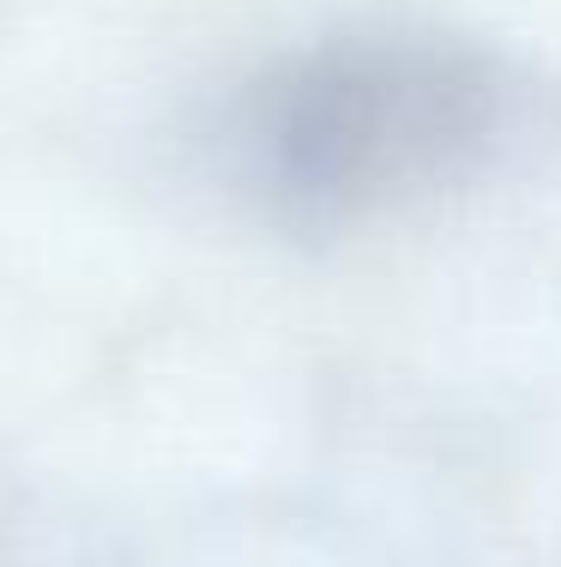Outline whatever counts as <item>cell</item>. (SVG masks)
Masks as SVG:
<instances>
[{"mask_svg":"<svg viewBox=\"0 0 561 567\" xmlns=\"http://www.w3.org/2000/svg\"><path fill=\"white\" fill-rule=\"evenodd\" d=\"M496 85L440 43L314 55L260 115V175L302 218H356L440 182L484 145Z\"/></svg>","mask_w":561,"mask_h":567,"instance_id":"6da1fadb","label":"cell"}]
</instances>
